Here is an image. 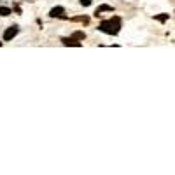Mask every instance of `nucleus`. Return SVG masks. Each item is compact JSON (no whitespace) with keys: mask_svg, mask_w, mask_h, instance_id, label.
<instances>
[{"mask_svg":"<svg viewBox=\"0 0 175 175\" xmlns=\"http://www.w3.org/2000/svg\"><path fill=\"white\" fill-rule=\"evenodd\" d=\"M119 28H121V19L117 16L112 18V19H107V21H104L100 25V30L104 33H109V35H116L119 32Z\"/></svg>","mask_w":175,"mask_h":175,"instance_id":"1","label":"nucleus"},{"mask_svg":"<svg viewBox=\"0 0 175 175\" xmlns=\"http://www.w3.org/2000/svg\"><path fill=\"white\" fill-rule=\"evenodd\" d=\"M63 12H65V9H63L61 6H58V7H53V9L49 11V16L51 18H65Z\"/></svg>","mask_w":175,"mask_h":175,"instance_id":"2","label":"nucleus"},{"mask_svg":"<svg viewBox=\"0 0 175 175\" xmlns=\"http://www.w3.org/2000/svg\"><path fill=\"white\" fill-rule=\"evenodd\" d=\"M61 42H63V46H75V47H81V42L75 40V39H72V37H63Z\"/></svg>","mask_w":175,"mask_h":175,"instance_id":"3","label":"nucleus"},{"mask_svg":"<svg viewBox=\"0 0 175 175\" xmlns=\"http://www.w3.org/2000/svg\"><path fill=\"white\" fill-rule=\"evenodd\" d=\"M18 33V26H11V28H7L6 33H4V40H11L14 35Z\"/></svg>","mask_w":175,"mask_h":175,"instance_id":"4","label":"nucleus"},{"mask_svg":"<svg viewBox=\"0 0 175 175\" xmlns=\"http://www.w3.org/2000/svg\"><path fill=\"white\" fill-rule=\"evenodd\" d=\"M112 6H100L96 7V11H95V16H100V12H112Z\"/></svg>","mask_w":175,"mask_h":175,"instance_id":"5","label":"nucleus"},{"mask_svg":"<svg viewBox=\"0 0 175 175\" xmlns=\"http://www.w3.org/2000/svg\"><path fill=\"white\" fill-rule=\"evenodd\" d=\"M72 39H75V40H84V39H86V33L84 32H74L72 33Z\"/></svg>","mask_w":175,"mask_h":175,"instance_id":"6","label":"nucleus"},{"mask_svg":"<svg viewBox=\"0 0 175 175\" xmlns=\"http://www.w3.org/2000/svg\"><path fill=\"white\" fill-rule=\"evenodd\" d=\"M72 21H79V23H89V18L88 16H75V18H72Z\"/></svg>","mask_w":175,"mask_h":175,"instance_id":"7","label":"nucleus"},{"mask_svg":"<svg viewBox=\"0 0 175 175\" xmlns=\"http://www.w3.org/2000/svg\"><path fill=\"white\" fill-rule=\"evenodd\" d=\"M154 18H156L159 23H165V21H168L170 16H168V14H159V16H154Z\"/></svg>","mask_w":175,"mask_h":175,"instance_id":"8","label":"nucleus"},{"mask_svg":"<svg viewBox=\"0 0 175 175\" xmlns=\"http://www.w3.org/2000/svg\"><path fill=\"white\" fill-rule=\"evenodd\" d=\"M9 14H11L9 7H0V16H9Z\"/></svg>","mask_w":175,"mask_h":175,"instance_id":"9","label":"nucleus"},{"mask_svg":"<svg viewBox=\"0 0 175 175\" xmlns=\"http://www.w3.org/2000/svg\"><path fill=\"white\" fill-rule=\"evenodd\" d=\"M91 2H93V0H79V4H81L82 7H88V6H91Z\"/></svg>","mask_w":175,"mask_h":175,"instance_id":"10","label":"nucleus"},{"mask_svg":"<svg viewBox=\"0 0 175 175\" xmlns=\"http://www.w3.org/2000/svg\"><path fill=\"white\" fill-rule=\"evenodd\" d=\"M0 46H2V42H0Z\"/></svg>","mask_w":175,"mask_h":175,"instance_id":"11","label":"nucleus"}]
</instances>
